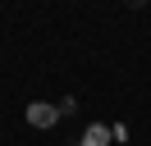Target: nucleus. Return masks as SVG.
Listing matches in <instances>:
<instances>
[]
</instances>
